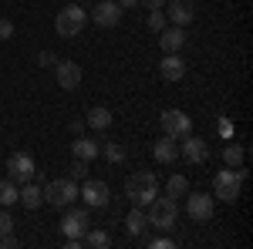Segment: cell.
Listing matches in <instances>:
<instances>
[{
    "instance_id": "cell-27",
    "label": "cell",
    "mask_w": 253,
    "mask_h": 249,
    "mask_svg": "<svg viewBox=\"0 0 253 249\" xmlns=\"http://www.w3.org/2000/svg\"><path fill=\"white\" fill-rule=\"evenodd\" d=\"M145 24H149V31H166V14H162V7L159 10H149V17H145Z\"/></svg>"
},
{
    "instance_id": "cell-12",
    "label": "cell",
    "mask_w": 253,
    "mask_h": 249,
    "mask_svg": "<svg viewBox=\"0 0 253 249\" xmlns=\"http://www.w3.org/2000/svg\"><path fill=\"white\" fill-rule=\"evenodd\" d=\"M88 226H91V215H88V209H78V206H71V209L64 212V219H61L64 236H84Z\"/></svg>"
},
{
    "instance_id": "cell-11",
    "label": "cell",
    "mask_w": 253,
    "mask_h": 249,
    "mask_svg": "<svg viewBox=\"0 0 253 249\" xmlns=\"http://www.w3.org/2000/svg\"><path fill=\"white\" fill-rule=\"evenodd\" d=\"M166 20H172L175 27H186L196 20V0H166Z\"/></svg>"
},
{
    "instance_id": "cell-23",
    "label": "cell",
    "mask_w": 253,
    "mask_h": 249,
    "mask_svg": "<svg viewBox=\"0 0 253 249\" xmlns=\"http://www.w3.org/2000/svg\"><path fill=\"white\" fill-rule=\"evenodd\" d=\"M186 192H189V178L186 175H172L169 185H166V195L169 199H186Z\"/></svg>"
},
{
    "instance_id": "cell-6",
    "label": "cell",
    "mask_w": 253,
    "mask_h": 249,
    "mask_svg": "<svg viewBox=\"0 0 253 249\" xmlns=\"http://www.w3.org/2000/svg\"><path fill=\"white\" fill-rule=\"evenodd\" d=\"M159 125H162V135H169V138H182V135L193 132V118L186 115V111H179V108L162 111L159 115Z\"/></svg>"
},
{
    "instance_id": "cell-14",
    "label": "cell",
    "mask_w": 253,
    "mask_h": 249,
    "mask_svg": "<svg viewBox=\"0 0 253 249\" xmlns=\"http://www.w3.org/2000/svg\"><path fill=\"white\" fill-rule=\"evenodd\" d=\"M118 20H122V7H118L115 0H101L95 7V24L98 27L112 31V27H118Z\"/></svg>"
},
{
    "instance_id": "cell-24",
    "label": "cell",
    "mask_w": 253,
    "mask_h": 249,
    "mask_svg": "<svg viewBox=\"0 0 253 249\" xmlns=\"http://www.w3.org/2000/svg\"><path fill=\"white\" fill-rule=\"evenodd\" d=\"M17 182H10V178H3L0 182V209H7V206H14L17 202Z\"/></svg>"
},
{
    "instance_id": "cell-25",
    "label": "cell",
    "mask_w": 253,
    "mask_h": 249,
    "mask_svg": "<svg viewBox=\"0 0 253 249\" xmlns=\"http://www.w3.org/2000/svg\"><path fill=\"white\" fill-rule=\"evenodd\" d=\"M243 158H247L243 145H226V148H223V162H226L230 169H240V165H243Z\"/></svg>"
},
{
    "instance_id": "cell-30",
    "label": "cell",
    "mask_w": 253,
    "mask_h": 249,
    "mask_svg": "<svg viewBox=\"0 0 253 249\" xmlns=\"http://www.w3.org/2000/svg\"><path fill=\"white\" fill-rule=\"evenodd\" d=\"M38 64H41V68H54V64H58V54H54V51H41Z\"/></svg>"
},
{
    "instance_id": "cell-35",
    "label": "cell",
    "mask_w": 253,
    "mask_h": 249,
    "mask_svg": "<svg viewBox=\"0 0 253 249\" xmlns=\"http://www.w3.org/2000/svg\"><path fill=\"white\" fill-rule=\"evenodd\" d=\"M115 3H118V7H122V10H128V7H135L138 0H115Z\"/></svg>"
},
{
    "instance_id": "cell-9",
    "label": "cell",
    "mask_w": 253,
    "mask_h": 249,
    "mask_svg": "<svg viewBox=\"0 0 253 249\" xmlns=\"http://www.w3.org/2000/svg\"><path fill=\"white\" fill-rule=\"evenodd\" d=\"M78 195L88 202V209H105V206L112 202V192H108V185H105L101 178H84V185L78 189Z\"/></svg>"
},
{
    "instance_id": "cell-31",
    "label": "cell",
    "mask_w": 253,
    "mask_h": 249,
    "mask_svg": "<svg viewBox=\"0 0 253 249\" xmlns=\"http://www.w3.org/2000/svg\"><path fill=\"white\" fill-rule=\"evenodd\" d=\"M10 37H14V20L0 17V40H10Z\"/></svg>"
},
{
    "instance_id": "cell-10",
    "label": "cell",
    "mask_w": 253,
    "mask_h": 249,
    "mask_svg": "<svg viewBox=\"0 0 253 249\" xmlns=\"http://www.w3.org/2000/svg\"><path fill=\"white\" fill-rule=\"evenodd\" d=\"M186 212L196 222H210L213 219V195H206V192H186Z\"/></svg>"
},
{
    "instance_id": "cell-26",
    "label": "cell",
    "mask_w": 253,
    "mask_h": 249,
    "mask_svg": "<svg viewBox=\"0 0 253 249\" xmlns=\"http://www.w3.org/2000/svg\"><path fill=\"white\" fill-rule=\"evenodd\" d=\"M101 152H105L108 162H122V158H125V148H122L118 142H105V145H101Z\"/></svg>"
},
{
    "instance_id": "cell-17",
    "label": "cell",
    "mask_w": 253,
    "mask_h": 249,
    "mask_svg": "<svg viewBox=\"0 0 253 249\" xmlns=\"http://www.w3.org/2000/svg\"><path fill=\"white\" fill-rule=\"evenodd\" d=\"M182 44H186V31L182 27H169V31H159V47L166 51V54H179L182 51Z\"/></svg>"
},
{
    "instance_id": "cell-21",
    "label": "cell",
    "mask_w": 253,
    "mask_h": 249,
    "mask_svg": "<svg viewBox=\"0 0 253 249\" xmlns=\"http://www.w3.org/2000/svg\"><path fill=\"white\" fill-rule=\"evenodd\" d=\"M88 125H91L95 132H108V128H112V111H108V108H91V111H88Z\"/></svg>"
},
{
    "instance_id": "cell-20",
    "label": "cell",
    "mask_w": 253,
    "mask_h": 249,
    "mask_svg": "<svg viewBox=\"0 0 253 249\" xmlns=\"http://www.w3.org/2000/svg\"><path fill=\"white\" fill-rule=\"evenodd\" d=\"M98 152H101V145L91 142V138H75V142H71V155H75V158L91 162V158H98Z\"/></svg>"
},
{
    "instance_id": "cell-34",
    "label": "cell",
    "mask_w": 253,
    "mask_h": 249,
    "mask_svg": "<svg viewBox=\"0 0 253 249\" xmlns=\"http://www.w3.org/2000/svg\"><path fill=\"white\" fill-rule=\"evenodd\" d=\"M145 10H159V7H166V0H138Z\"/></svg>"
},
{
    "instance_id": "cell-7",
    "label": "cell",
    "mask_w": 253,
    "mask_h": 249,
    "mask_svg": "<svg viewBox=\"0 0 253 249\" xmlns=\"http://www.w3.org/2000/svg\"><path fill=\"white\" fill-rule=\"evenodd\" d=\"M34 172H38V165H34V158H31L27 152H14L10 158H7V178H10V182L24 185V182L34 178Z\"/></svg>"
},
{
    "instance_id": "cell-32",
    "label": "cell",
    "mask_w": 253,
    "mask_h": 249,
    "mask_svg": "<svg viewBox=\"0 0 253 249\" xmlns=\"http://www.w3.org/2000/svg\"><path fill=\"white\" fill-rule=\"evenodd\" d=\"M20 239L14 236V232H7V236H0V249H17Z\"/></svg>"
},
{
    "instance_id": "cell-16",
    "label": "cell",
    "mask_w": 253,
    "mask_h": 249,
    "mask_svg": "<svg viewBox=\"0 0 253 249\" xmlns=\"http://www.w3.org/2000/svg\"><path fill=\"white\" fill-rule=\"evenodd\" d=\"M159 74H162V81H182L186 77V61L179 58V54H166V58L159 61Z\"/></svg>"
},
{
    "instance_id": "cell-19",
    "label": "cell",
    "mask_w": 253,
    "mask_h": 249,
    "mask_svg": "<svg viewBox=\"0 0 253 249\" xmlns=\"http://www.w3.org/2000/svg\"><path fill=\"white\" fill-rule=\"evenodd\" d=\"M125 229H128V236H142V232L149 229V215H145L142 206H135V209L125 215Z\"/></svg>"
},
{
    "instance_id": "cell-4",
    "label": "cell",
    "mask_w": 253,
    "mask_h": 249,
    "mask_svg": "<svg viewBox=\"0 0 253 249\" xmlns=\"http://www.w3.org/2000/svg\"><path fill=\"white\" fill-rule=\"evenodd\" d=\"M145 215H149V226H152V229L172 232L175 219H179V206H175V199H169V195H166V199L156 195V199L149 202V212H145Z\"/></svg>"
},
{
    "instance_id": "cell-2",
    "label": "cell",
    "mask_w": 253,
    "mask_h": 249,
    "mask_svg": "<svg viewBox=\"0 0 253 249\" xmlns=\"http://www.w3.org/2000/svg\"><path fill=\"white\" fill-rule=\"evenodd\" d=\"M243 178H247L243 165H240V169H230V165H226V172H216V178H213V199L226 202V206H233L236 199H240V192H243Z\"/></svg>"
},
{
    "instance_id": "cell-18",
    "label": "cell",
    "mask_w": 253,
    "mask_h": 249,
    "mask_svg": "<svg viewBox=\"0 0 253 249\" xmlns=\"http://www.w3.org/2000/svg\"><path fill=\"white\" fill-rule=\"evenodd\" d=\"M17 202L24 206V209H41V202H44L41 185H34V182H24V185L17 189Z\"/></svg>"
},
{
    "instance_id": "cell-13",
    "label": "cell",
    "mask_w": 253,
    "mask_h": 249,
    "mask_svg": "<svg viewBox=\"0 0 253 249\" xmlns=\"http://www.w3.org/2000/svg\"><path fill=\"white\" fill-rule=\"evenodd\" d=\"M54 68H58V88L61 91H75L81 84V77H84L81 74V64H75V61H58Z\"/></svg>"
},
{
    "instance_id": "cell-22",
    "label": "cell",
    "mask_w": 253,
    "mask_h": 249,
    "mask_svg": "<svg viewBox=\"0 0 253 249\" xmlns=\"http://www.w3.org/2000/svg\"><path fill=\"white\" fill-rule=\"evenodd\" d=\"M81 239H84V246H91V249H108V246H112V236H108V232H101V229H91V226L84 229Z\"/></svg>"
},
{
    "instance_id": "cell-28",
    "label": "cell",
    "mask_w": 253,
    "mask_h": 249,
    "mask_svg": "<svg viewBox=\"0 0 253 249\" xmlns=\"http://www.w3.org/2000/svg\"><path fill=\"white\" fill-rule=\"evenodd\" d=\"M71 178H88V162H84V158H75V165H71Z\"/></svg>"
},
{
    "instance_id": "cell-5",
    "label": "cell",
    "mask_w": 253,
    "mask_h": 249,
    "mask_svg": "<svg viewBox=\"0 0 253 249\" xmlns=\"http://www.w3.org/2000/svg\"><path fill=\"white\" fill-rule=\"evenodd\" d=\"M41 195H44L47 206H54V209H68V206L78 199V185H75V178H51V182L41 189Z\"/></svg>"
},
{
    "instance_id": "cell-8",
    "label": "cell",
    "mask_w": 253,
    "mask_h": 249,
    "mask_svg": "<svg viewBox=\"0 0 253 249\" xmlns=\"http://www.w3.org/2000/svg\"><path fill=\"white\" fill-rule=\"evenodd\" d=\"M179 155H182V162H189V165H203V162L210 158V145H206V138H196V135L189 132V135L179 138Z\"/></svg>"
},
{
    "instance_id": "cell-1",
    "label": "cell",
    "mask_w": 253,
    "mask_h": 249,
    "mask_svg": "<svg viewBox=\"0 0 253 249\" xmlns=\"http://www.w3.org/2000/svg\"><path fill=\"white\" fill-rule=\"evenodd\" d=\"M125 195L132 199V206H142V209H145V206L159 195L156 172H135V175H128V178H125Z\"/></svg>"
},
{
    "instance_id": "cell-33",
    "label": "cell",
    "mask_w": 253,
    "mask_h": 249,
    "mask_svg": "<svg viewBox=\"0 0 253 249\" xmlns=\"http://www.w3.org/2000/svg\"><path fill=\"white\" fill-rule=\"evenodd\" d=\"M149 246H152V249H172L175 243H172V239H152Z\"/></svg>"
},
{
    "instance_id": "cell-3",
    "label": "cell",
    "mask_w": 253,
    "mask_h": 249,
    "mask_svg": "<svg viewBox=\"0 0 253 249\" xmlns=\"http://www.w3.org/2000/svg\"><path fill=\"white\" fill-rule=\"evenodd\" d=\"M84 24H88V10L78 7V3H68V7H61L58 17H54V31H58V37L71 40L84 31Z\"/></svg>"
},
{
    "instance_id": "cell-15",
    "label": "cell",
    "mask_w": 253,
    "mask_h": 249,
    "mask_svg": "<svg viewBox=\"0 0 253 249\" xmlns=\"http://www.w3.org/2000/svg\"><path fill=\"white\" fill-rule=\"evenodd\" d=\"M152 155H156L159 165H172L175 158H179V138H169V135H162L159 142H152Z\"/></svg>"
},
{
    "instance_id": "cell-29",
    "label": "cell",
    "mask_w": 253,
    "mask_h": 249,
    "mask_svg": "<svg viewBox=\"0 0 253 249\" xmlns=\"http://www.w3.org/2000/svg\"><path fill=\"white\" fill-rule=\"evenodd\" d=\"M7 232H14V219L7 209H0V236H7Z\"/></svg>"
}]
</instances>
